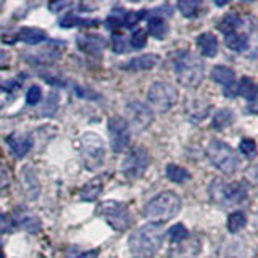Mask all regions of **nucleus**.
<instances>
[{
  "label": "nucleus",
  "instance_id": "f257e3e1",
  "mask_svg": "<svg viewBox=\"0 0 258 258\" xmlns=\"http://www.w3.org/2000/svg\"><path fill=\"white\" fill-rule=\"evenodd\" d=\"M165 231L157 223H149L131 234L127 240L129 252L134 258H152L161 248Z\"/></svg>",
  "mask_w": 258,
  "mask_h": 258
},
{
  "label": "nucleus",
  "instance_id": "f03ea898",
  "mask_svg": "<svg viewBox=\"0 0 258 258\" xmlns=\"http://www.w3.org/2000/svg\"><path fill=\"white\" fill-rule=\"evenodd\" d=\"M173 71L177 83L184 87L194 89L204 79V63L190 52H176L173 56Z\"/></svg>",
  "mask_w": 258,
  "mask_h": 258
},
{
  "label": "nucleus",
  "instance_id": "7ed1b4c3",
  "mask_svg": "<svg viewBox=\"0 0 258 258\" xmlns=\"http://www.w3.org/2000/svg\"><path fill=\"white\" fill-rule=\"evenodd\" d=\"M182 202L181 197L173 190L160 192L157 197H153L144 208V216L152 223H165L174 218L181 212Z\"/></svg>",
  "mask_w": 258,
  "mask_h": 258
},
{
  "label": "nucleus",
  "instance_id": "20e7f679",
  "mask_svg": "<svg viewBox=\"0 0 258 258\" xmlns=\"http://www.w3.org/2000/svg\"><path fill=\"white\" fill-rule=\"evenodd\" d=\"M210 197L220 207L239 205L247 199L248 184L245 181L237 182H223L221 179H215L210 184Z\"/></svg>",
  "mask_w": 258,
  "mask_h": 258
},
{
  "label": "nucleus",
  "instance_id": "39448f33",
  "mask_svg": "<svg viewBox=\"0 0 258 258\" xmlns=\"http://www.w3.org/2000/svg\"><path fill=\"white\" fill-rule=\"evenodd\" d=\"M207 157L226 176L234 174L239 166V160L236 153H234V150L226 142L218 141V139H212L208 142Z\"/></svg>",
  "mask_w": 258,
  "mask_h": 258
},
{
  "label": "nucleus",
  "instance_id": "423d86ee",
  "mask_svg": "<svg viewBox=\"0 0 258 258\" xmlns=\"http://www.w3.org/2000/svg\"><path fill=\"white\" fill-rule=\"evenodd\" d=\"M79 153L81 160L89 171L102 168L105 161V145L100 136L94 133H87L79 139Z\"/></svg>",
  "mask_w": 258,
  "mask_h": 258
},
{
  "label": "nucleus",
  "instance_id": "0eeeda50",
  "mask_svg": "<svg viewBox=\"0 0 258 258\" xmlns=\"http://www.w3.org/2000/svg\"><path fill=\"white\" fill-rule=\"evenodd\" d=\"M95 213H97V216L103 218L113 229L119 231V232L129 229V226L133 224V216L123 202L105 200L97 207Z\"/></svg>",
  "mask_w": 258,
  "mask_h": 258
},
{
  "label": "nucleus",
  "instance_id": "6e6552de",
  "mask_svg": "<svg viewBox=\"0 0 258 258\" xmlns=\"http://www.w3.org/2000/svg\"><path fill=\"white\" fill-rule=\"evenodd\" d=\"M147 107L153 111L165 113L177 102V91L169 83H153L147 92Z\"/></svg>",
  "mask_w": 258,
  "mask_h": 258
},
{
  "label": "nucleus",
  "instance_id": "1a4fd4ad",
  "mask_svg": "<svg viewBox=\"0 0 258 258\" xmlns=\"http://www.w3.org/2000/svg\"><path fill=\"white\" fill-rule=\"evenodd\" d=\"M149 165H150L149 152L144 147H133L126 153L123 163H121V169H123V174L127 179H139L147 171Z\"/></svg>",
  "mask_w": 258,
  "mask_h": 258
},
{
  "label": "nucleus",
  "instance_id": "9d476101",
  "mask_svg": "<svg viewBox=\"0 0 258 258\" xmlns=\"http://www.w3.org/2000/svg\"><path fill=\"white\" fill-rule=\"evenodd\" d=\"M108 136L110 145L115 153L124 152L129 145L131 133H129V124L123 116H110L108 119Z\"/></svg>",
  "mask_w": 258,
  "mask_h": 258
},
{
  "label": "nucleus",
  "instance_id": "9b49d317",
  "mask_svg": "<svg viewBox=\"0 0 258 258\" xmlns=\"http://www.w3.org/2000/svg\"><path fill=\"white\" fill-rule=\"evenodd\" d=\"M126 115L127 124H131V127L137 133L145 131L153 121V111L139 100H129L126 103Z\"/></svg>",
  "mask_w": 258,
  "mask_h": 258
},
{
  "label": "nucleus",
  "instance_id": "f8f14e48",
  "mask_svg": "<svg viewBox=\"0 0 258 258\" xmlns=\"http://www.w3.org/2000/svg\"><path fill=\"white\" fill-rule=\"evenodd\" d=\"M202 252V242L196 236H189L185 240L173 244L168 250L166 258H197Z\"/></svg>",
  "mask_w": 258,
  "mask_h": 258
},
{
  "label": "nucleus",
  "instance_id": "ddd939ff",
  "mask_svg": "<svg viewBox=\"0 0 258 258\" xmlns=\"http://www.w3.org/2000/svg\"><path fill=\"white\" fill-rule=\"evenodd\" d=\"M210 78H212L216 84H220L224 87V95L232 99V97H237V83H236V75L234 71L228 67H215L210 73Z\"/></svg>",
  "mask_w": 258,
  "mask_h": 258
},
{
  "label": "nucleus",
  "instance_id": "4468645a",
  "mask_svg": "<svg viewBox=\"0 0 258 258\" xmlns=\"http://www.w3.org/2000/svg\"><path fill=\"white\" fill-rule=\"evenodd\" d=\"M7 144L10 147L12 153L16 158H23L24 155H28L29 150L32 149V139L26 134L15 133L7 137Z\"/></svg>",
  "mask_w": 258,
  "mask_h": 258
},
{
  "label": "nucleus",
  "instance_id": "2eb2a0df",
  "mask_svg": "<svg viewBox=\"0 0 258 258\" xmlns=\"http://www.w3.org/2000/svg\"><path fill=\"white\" fill-rule=\"evenodd\" d=\"M76 45L83 50L84 53L87 55H99L107 42H105V39L102 36H95V34H91V36H78L76 37Z\"/></svg>",
  "mask_w": 258,
  "mask_h": 258
},
{
  "label": "nucleus",
  "instance_id": "dca6fc26",
  "mask_svg": "<svg viewBox=\"0 0 258 258\" xmlns=\"http://www.w3.org/2000/svg\"><path fill=\"white\" fill-rule=\"evenodd\" d=\"M160 61L158 55L153 53H145L141 56H136V58H131L129 61L121 64V70H127V71H147L152 70L153 67H157Z\"/></svg>",
  "mask_w": 258,
  "mask_h": 258
},
{
  "label": "nucleus",
  "instance_id": "f3484780",
  "mask_svg": "<svg viewBox=\"0 0 258 258\" xmlns=\"http://www.w3.org/2000/svg\"><path fill=\"white\" fill-rule=\"evenodd\" d=\"M102 190H103V176H97L79 189L78 197L83 202H94L95 199H99Z\"/></svg>",
  "mask_w": 258,
  "mask_h": 258
},
{
  "label": "nucleus",
  "instance_id": "a211bd4d",
  "mask_svg": "<svg viewBox=\"0 0 258 258\" xmlns=\"http://www.w3.org/2000/svg\"><path fill=\"white\" fill-rule=\"evenodd\" d=\"M197 48L207 58H213L218 53V39L212 32H204L197 37Z\"/></svg>",
  "mask_w": 258,
  "mask_h": 258
},
{
  "label": "nucleus",
  "instance_id": "6ab92c4d",
  "mask_svg": "<svg viewBox=\"0 0 258 258\" xmlns=\"http://www.w3.org/2000/svg\"><path fill=\"white\" fill-rule=\"evenodd\" d=\"M18 39L23 40L24 44L37 45V44H42L47 40V32L39 28H23L18 32Z\"/></svg>",
  "mask_w": 258,
  "mask_h": 258
},
{
  "label": "nucleus",
  "instance_id": "aec40b11",
  "mask_svg": "<svg viewBox=\"0 0 258 258\" xmlns=\"http://www.w3.org/2000/svg\"><path fill=\"white\" fill-rule=\"evenodd\" d=\"M58 56H60V50L50 45L48 48H42V50H37V52H32V53L26 55V60L37 64V63H50L58 58Z\"/></svg>",
  "mask_w": 258,
  "mask_h": 258
},
{
  "label": "nucleus",
  "instance_id": "412c9836",
  "mask_svg": "<svg viewBox=\"0 0 258 258\" xmlns=\"http://www.w3.org/2000/svg\"><path fill=\"white\" fill-rule=\"evenodd\" d=\"M237 95H242L245 100H248V105H255L256 99V86L250 78H242L237 83Z\"/></svg>",
  "mask_w": 258,
  "mask_h": 258
},
{
  "label": "nucleus",
  "instance_id": "4be33fe9",
  "mask_svg": "<svg viewBox=\"0 0 258 258\" xmlns=\"http://www.w3.org/2000/svg\"><path fill=\"white\" fill-rule=\"evenodd\" d=\"M234 121V113L229 108H221L215 113L212 119V127L216 131H224L226 127H229Z\"/></svg>",
  "mask_w": 258,
  "mask_h": 258
},
{
  "label": "nucleus",
  "instance_id": "5701e85b",
  "mask_svg": "<svg viewBox=\"0 0 258 258\" xmlns=\"http://www.w3.org/2000/svg\"><path fill=\"white\" fill-rule=\"evenodd\" d=\"M242 26V18L237 13H229L223 16V20L218 23V29H220L224 36H229L232 32H236V29Z\"/></svg>",
  "mask_w": 258,
  "mask_h": 258
},
{
  "label": "nucleus",
  "instance_id": "b1692460",
  "mask_svg": "<svg viewBox=\"0 0 258 258\" xmlns=\"http://www.w3.org/2000/svg\"><path fill=\"white\" fill-rule=\"evenodd\" d=\"M165 174L169 181L176 182V184H181V182H185V181L190 179V173L187 171V169L179 166V165H173V163L166 165Z\"/></svg>",
  "mask_w": 258,
  "mask_h": 258
},
{
  "label": "nucleus",
  "instance_id": "393cba45",
  "mask_svg": "<svg viewBox=\"0 0 258 258\" xmlns=\"http://www.w3.org/2000/svg\"><path fill=\"white\" fill-rule=\"evenodd\" d=\"M224 42H226V45H228V48H231V50H236V52H245L248 48L247 36L239 34V32H232V34L226 36Z\"/></svg>",
  "mask_w": 258,
  "mask_h": 258
},
{
  "label": "nucleus",
  "instance_id": "a878e982",
  "mask_svg": "<svg viewBox=\"0 0 258 258\" xmlns=\"http://www.w3.org/2000/svg\"><path fill=\"white\" fill-rule=\"evenodd\" d=\"M149 32H150V36L152 37H155L158 40H161L165 36H166V23L163 18H160V16H155V18H150L149 20Z\"/></svg>",
  "mask_w": 258,
  "mask_h": 258
},
{
  "label": "nucleus",
  "instance_id": "bb28decb",
  "mask_svg": "<svg viewBox=\"0 0 258 258\" xmlns=\"http://www.w3.org/2000/svg\"><path fill=\"white\" fill-rule=\"evenodd\" d=\"M58 24H60V28H75V26H92V24H97V21L95 20H83L76 15L68 13L58 21Z\"/></svg>",
  "mask_w": 258,
  "mask_h": 258
},
{
  "label": "nucleus",
  "instance_id": "cd10ccee",
  "mask_svg": "<svg viewBox=\"0 0 258 258\" xmlns=\"http://www.w3.org/2000/svg\"><path fill=\"white\" fill-rule=\"evenodd\" d=\"M245 224H247V216L244 212H234L228 218V229L232 234L242 231L245 228Z\"/></svg>",
  "mask_w": 258,
  "mask_h": 258
},
{
  "label": "nucleus",
  "instance_id": "c85d7f7f",
  "mask_svg": "<svg viewBox=\"0 0 258 258\" xmlns=\"http://www.w3.org/2000/svg\"><path fill=\"white\" fill-rule=\"evenodd\" d=\"M119 16H121V24H123V28L133 29L137 23L147 16V12L145 10L144 12H123V13H119Z\"/></svg>",
  "mask_w": 258,
  "mask_h": 258
},
{
  "label": "nucleus",
  "instance_id": "c756f323",
  "mask_svg": "<svg viewBox=\"0 0 258 258\" xmlns=\"http://www.w3.org/2000/svg\"><path fill=\"white\" fill-rule=\"evenodd\" d=\"M189 236H190V234H189L187 228H185V226L181 224V223L171 226V228H169V231H168V239H169V242H171V245L173 244H177V242L185 240Z\"/></svg>",
  "mask_w": 258,
  "mask_h": 258
},
{
  "label": "nucleus",
  "instance_id": "7c9ffc66",
  "mask_svg": "<svg viewBox=\"0 0 258 258\" xmlns=\"http://www.w3.org/2000/svg\"><path fill=\"white\" fill-rule=\"evenodd\" d=\"M177 8L185 18H196L200 8V2H197V0H181V2H177Z\"/></svg>",
  "mask_w": 258,
  "mask_h": 258
},
{
  "label": "nucleus",
  "instance_id": "2f4dec72",
  "mask_svg": "<svg viewBox=\"0 0 258 258\" xmlns=\"http://www.w3.org/2000/svg\"><path fill=\"white\" fill-rule=\"evenodd\" d=\"M56 107H58V92H50L45 100L44 108L40 110V115L42 116H52L56 111Z\"/></svg>",
  "mask_w": 258,
  "mask_h": 258
},
{
  "label": "nucleus",
  "instance_id": "473e14b6",
  "mask_svg": "<svg viewBox=\"0 0 258 258\" xmlns=\"http://www.w3.org/2000/svg\"><path fill=\"white\" fill-rule=\"evenodd\" d=\"M129 45H131L133 48H144L145 45H147V32L142 31V29H136L133 32L131 39H129Z\"/></svg>",
  "mask_w": 258,
  "mask_h": 258
},
{
  "label": "nucleus",
  "instance_id": "72a5a7b5",
  "mask_svg": "<svg viewBox=\"0 0 258 258\" xmlns=\"http://www.w3.org/2000/svg\"><path fill=\"white\" fill-rule=\"evenodd\" d=\"M16 226V220L8 213L0 215V234H10L13 232Z\"/></svg>",
  "mask_w": 258,
  "mask_h": 258
},
{
  "label": "nucleus",
  "instance_id": "f704fd0d",
  "mask_svg": "<svg viewBox=\"0 0 258 258\" xmlns=\"http://www.w3.org/2000/svg\"><path fill=\"white\" fill-rule=\"evenodd\" d=\"M239 150L244 153L247 158H253L256 153V144L253 139H242L240 145H239Z\"/></svg>",
  "mask_w": 258,
  "mask_h": 258
},
{
  "label": "nucleus",
  "instance_id": "c9c22d12",
  "mask_svg": "<svg viewBox=\"0 0 258 258\" xmlns=\"http://www.w3.org/2000/svg\"><path fill=\"white\" fill-rule=\"evenodd\" d=\"M42 99V92H40V89L37 86H31L26 92V103L28 105H37Z\"/></svg>",
  "mask_w": 258,
  "mask_h": 258
},
{
  "label": "nucleus",
  "instance_id": "e433bc0d",
  "mask_svg": "<svg viewBox=\"0 0 258 258\" xmlns=\"http://www.w3.org/2000/svg\"><path fill=\"white\" fill-rule=\"evenodd\" d=\"M105 28H107L108 31H118L119 28H123V24H121V16L119 13H113L110 15L107 20H105Z\"/></svg>",
  "mask_w": 258,
  "mask_h": 258
},
{
  "label": "nucleus",
  "instance_id": "4c0bfd02",
  "mask_svg": "<svg viewBox=\"0 0 258 258\" xmlns=\"http://www.w3.org/2000/svg\"><path fill=\"white\" fill-rule=\"evenodd\" d=\"M127 48V40L121 36V34H115L113 36V50L115 53H124Z\"/></svg>",
  "mask_w": 258,
  "mask_h": 258
},
{
  "label": "nucleus",
  "instance_id": "58836bf2",
  "mask_svg": "<svg viewBox=\"0 0 258 258\" xmlns=\"http://www.w3.org/2000/svg\"><path fill=\"white\" fill-rule=\"evenodd\" d=\"M21 83H23V79L2 81V83H0V89H2L4 92H15L21 87Z\"/></svg>",
  "mask_w": 258,
  "mask_h": 258
},
{
  "label": "nucleus",
  "instance_id": "ea45409f",
  "mask_svg": "<svg viewBox=\"0 0 258 258\" xmlns=\"http://www.w3.org/2000/svg\"><path fill=\"white\" fill-rule=\"evenodd\" d=\"M8 185H10V177H8V173L5 171V168L0 165V192H4Z\"/></svg>",
  "mask_w": 258,
  "mask_h": 258
},
{
  "label": "nucleus",
  "instance_id": "a19ab883",
  "mask_svg": "<svg viewBox=\"0 0 258 258\" xmlns=\"http://www.w3.org/2000/svg\"><path fill=\"white\" fill-rule=\"evenodd\" d=\"M76 95L78 97H86V99H99V95L94 92H89V89H83V87H76Z\"/></svg>",
  "mask_w": 258,
  "mask_h": 258
},
{
  "label": "nucleus",
  "instance_id": "79ce46f5",
  "mask_svg": "<svg viewBox=\"0 0 258 258\" xmlns=\"http://www.w3.org/2000/svg\"><path fill=\"white\" fill-rule=\"evenodd\" d=\"M97 256H99V250L94 248V250H87V252L79 253L75 258H97Z\"/></svg>",
  "mask_w": 258,
  "mask_h": 258
},
{
  "label": "nucleus",
  "instance_id": "37998d69",
  "mask_svg": "<svg viewBox=\"0 0 258 258\" xmlns=\"http://www.w3.org/2000/svg\"><path fill=\"white\" fill-rule=\"evenodd\" d=\"M71 7V4L68 2H60V4H50L48 5V8H50L52 12H58V10H63V8H68Z\"/></svg>",
  "mask_w": 258,
  "mask_h": 258
},
{
  "label": "nucleus",
  "instance_id": "c03bdc74",
  "mask_svg": "<svg viewBox=\"0 0 258 258\" xmlns=\"http://www.w3.org/2000/svg\"><path fill=\"white\" fill-rule=\"evenodd\" d=\"M0 258H4V248H2V244H0Z\"/></svg>",
  "mask_w": 258,
  "mask_h": 258
}]
</instances>
